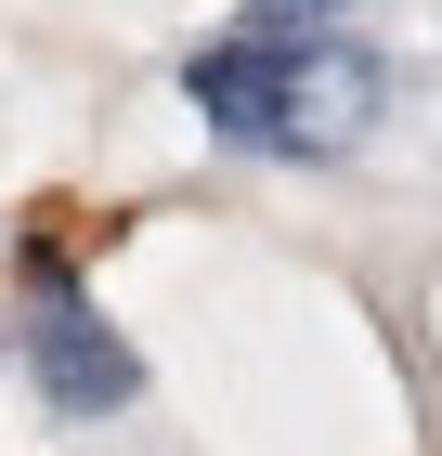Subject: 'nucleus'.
<instances>
[{"instance_id": "f257e3e1", "label": "nucleus", "mask_w": 442, "mask_h": 456, "mask_svg": "<svg viewBox=\"0 0 442 456\" xmlns=\"http://www.w3.org/2000/svg\"><path fill=\"white\" fill-rule=\"evenodd\" d=\"M182 92H196V118L221 143H247V157H339L351 131L377 118V53H351L339 27L325 39H208L196 66H182Z\"/></svg>"}, {"instance_id": "f03ea898", "label": "nucleus", "mask_w": 442, "mask_h": 456, "mask_svg": "<svg viewBox=\"0 0 442 456\" xmlns=\"http://www.w3.org/2000/svg\"><path fill=\"white\" fill-rule=\"evenodd\" d=\"M27 365H39V391H52V418H117L143 391V365H131V339L92 314L66 287V261H39V326H27Z\"/></svg>"}, {"instance_id": "7ed1b4c3", "label": "nucleus", "mask_w": 442, "mask_h": 456, "mask_svg": "<svg viewBox=\"0 0 442 456\" xmlns=\"http://www.w3.org/2000/svg\"><path fill=\"white\" fill-rule=\"evenodd\" d=\"M247 27H261V39H325L339 0H247Z\"/></svg>"}]
</instances>
